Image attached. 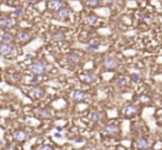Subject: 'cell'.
Returning a JSON list of instances; mask_svg holds the SVG:
<instances>
[{"label": "cell", "instance_id": "17", "mask_svg": "<svg viewBox=\"0 0 162 150\" xmlns=\"http://www.w3.org/2000/svg\"><path fill=\"white\" fill-rule=\"evenodd\" d=\"M67 61L70 63H80V57L75 53H71V55L67 56Z\"/></svg>", "mask_w": 162, "mask_h": 150}, {"label": "cell", "instance_id": "31", "mask_svg": "<svg viewBox=\"0 0 162 150\" xmlns=\"http://www.w3.org/2000/svg\"><path fill=\"white\" fill-rule=\"evenodd\" d=\"M29 82H31V83H32V82H35V83H36V82H38V79H36V78H35V80H30Z\"/></svg>", "mask_w": 162, "mask_h": 150}, {"label": "cell", "instance_id": "28", "mask_svg": "<svg viewBox=\"0 0 162 150\" xmlns=\"http://www.w3.org/2000/svg\"><path fill=\"white\" fill-rule=\"evenodd\" d=\"M140 100L142 101V102H147V101H149V97H147V96H141V98H140Z\"/></svg>", "mask_w": 162, "mask_h": 150}, {"label": "cell", "instance_id": "7", "mask_svg": "<svg viewBox=\"0 0 162 150\" xmlns=\"http://www.w3.org/2000/svg\"><path fill=\"white\" fill-rule=\"evenodd\" d=\"M30 94H31L33 98L40 99V98H42L44 94H46V92H44V90L41 87H33L30 90Z\"/></svg>", "mask_w": 162, "mask_h": 150}, {"label": "cell", "instance_id": "12", "mask_svg": "<svg viewBox=\"0 0 162 150\" xmlns=\"http://www.w3.org/2000/svg\"><path fill=\"white\" fill-rule=\"evenodd\" d=\"M35 112H36V115H37L39 118H41V119L51 118V113H50L49 111H47V110H44V109H37Z\"/></svg>", "mask_w": 162, "mask_h": 150}, {"label": "cell", "instance_id": "22", "mask_svg": "<svg viewBox=\"0 0 162 150\" xmlns=\"http://www.w3.org/2000/svg\"><path fill=\"white\" fill-rule=\"evenodd\" d=\"M99 0H87V5L91 7H97L99 5Z\"/></svg>", "mask_w": 162, "mask_h": 150}, {"label": "cell", "instance_id": "11", "mask_svg": "<svg viewBox=\"0 0 162 150\" xmlns=\"http://www.w3.org/2000/svg\"><path fill=\"white\" fill-rule=\"evenodd\" d=\"M96 79H97V77L93 74H90V72L81 76V80L83 82H86V83H92V82L96 81Z\"/></svg>", "mask_w": 162, "mask_h": 150}, {"label": "cell", "instance_id": "20", "mask_svg": "<svg viewBox=\"0 0 162 150\" xmlns=\"http://www.w3.org/2000/svg\"><path fill=\"white\" fill-rule=\"evenodd\" d=\"M11 40H12V37H11L9 33H3V35L1 36V41L5 42V44H9Z\"/></svg>", "mask_w": 162, "mask_h": 150}, {"label": "cell", "instance_id": "26", "mask_svg": "<svg viewBox=\"0 0 162 150\" xmlns=\"http://www.w3.org/2000/svg\"><path fill=\"white\" fill-rule=\"evenodd\" d=\"M13 12L16 13L17 16H21V15H22V9H21V8H17V9H15Z\"/></svg>", "mask_w": 162, "mask_h": 150}, {"label": "cell", "instance_id": "6", "mask_svg": "<svg viewBox=\"0 0 162 150\" xmlns=\"http://www.w3.org/2000/svg\"><path fill=\"white\" fill-rule=\"evenodd\" d=\"M103 132L108 136H114L119 132V127L117 125H108L103 128Z\"/></svg>", "mask_w": 162, "mask_h": 150}, {"label": "cell", "instance_id": "25", "mask_svg": "<svg viewBox=\"0 0 162 150\" xmlns=\"http://www.w3.org/2000/svg\"><path fill=\"white\" fill-rule=\"evenodd\" d=\"M38 150H53V148L48 146V144H44V146H40Z\"/></svg>", "mask_w": 162, "mask_h": 150}, {"label": "cell", "instance_id": "33", "mask_svg": "<svg viewBox=\"0 0 162 150\" xmlns=\"http://www.w3.org/2000/svg\"><path fill=\"white\" fill-rule=\"evenodd\" d=\"M2 144H3V141H2V140H0V147H1Z\"/></svg>", "mask_w": 162, "mask_h": 150}, {"label": "cell", "instance_id": "3", "mask_svg": "<svg viewBox=\"0 0 162 150\" xmlns=\"http://www.w3.org/2000/svg\"><path fill=\"white\" fill-rule=\"evenodd\" d=\"M13 138L19 141V142H22V141H26V140H28L30 136H29V133L27 131H24V130H17V131H15L13 133Z\"/></svg>", "mask_w": 162, "mask_h": 150}, {"label": "cell", "instance_id": "9", "mask_svg": "<svg viewBox=\"0 0 162 150\" xmlns=\"http://www.w3.org/2000/svg\"><path fill=\"white\" fill-rule=\"evenodd\" d=\"M136 147L140 150H145L149 148V142L144 138H139L137 141H136Z\"/></svg>", "mask_w": 162, "mask_h": 150}, {"label": "cell", "instance_id": "5", "mask_svg": "<svg viewBox=\"0 0 162 150\" xmlns=\"http://www.w3.org/2000/svg\"><path fill=\"white\" fill-rule=\"evenodd\" d=\"M12 46L10 44H5V42H2V44H0V55L1 56H8V55H10L11 52H12Z\"/></svg>", "mask_w": 162, "mask_h": 150}, {"label": "cell", "instance_id": "8", "mask_svg": "<svg viewBox=\"0 0 162 150\" xmlns=\"http://www.w3.org/2000/svg\"><path fill=\"white\" fill-rule=\"evenodd\" d=\"M71 97H72V100L79 102V101H82V100L86 99L87 98V94H84L83 91H81V90H75V91H72Z\"/></svg>", "mask_w": 162, "mask_h": 150}, {"label": "cell", "instance_id": "34", "mask_svg": "<svg viewBox=\"0 0 162 150\" xmlns=\"http://www.w3.org/2000/svg\"><path fill=\"white\" fill-rule=\"evenodd\" d=\"M9 1H12V0H9Z\"/></svg>", "mask_w": 162, "mask_h": 150}, {"label": "cell", "instance_id": "16", "mask_svg": "<svg viewBox=\"0 0 162 150\" xmlns=\"http://www.w3.org/2000/svg\"><path fill=\"white\" fill-rule=\"evenodd\" d=\"M84 21H86L87 25L94 26V25H97V22H98V18H97V16H94V15H89V16L86 17Z\"/></svg>", "mask_w": 162, "mask_h": 150}, {"label": "cell", "instance_id": "14", "mask_svg": "<svg viewBox=\"0 0 162 150\" xmlns=\"http://www.w3.org/2000/svg\"><path fill=\"white\" fill-rule=\"evenodd\" d=\"M69 15H70V10H69L68 8L63 7L62 9H60L58 11V18L60 19V20H66L69 17Z\"/></svg>", "mask_w": 162, "mask_h": 150}, {"label": "cell", "instance_id": "4", "mask_svg": "<svg viewBox=\"0 0 162 150\" xmlns=\"http://www.w3.org/2000/svg\"><path fill=\"white\" fill-rule=\"evenodd\" d=\"M49 8L51 11H59L63 8L62 0H51L49 2Z\"/></svg>", "mask_w": 162, "mask_h": 150}, {"label": "cell", "instance_id": "1", "mask_svg": "<svg viewBox=\"0 0 162 150\" xmlns=\"http://www.w3.org/2000/svg\"><path fill=\"white\" fill-rule=\"evenodd\" d=\"M29 69H30V71H31L33 75L40 76V75H44V72H46L47 66L42 61H35V63H31V66H30Z\"/></svg>", "mask_w": 162, "mask_h": 150}, {"label": "cell", "instance_id": "23", "mask_svg": "<svg viewBox=\"0 0 162 150\" xmlns=\"http://www.w3.org/2000/svg\"><path fill=\"white\" fill-rule=\"evenodd\" d=\"M140 78H141V76H140V74H137V72H133L132 75H131V79L133 80L134 82H137L140 80Z\"/></svg>", "mask_w": 162, "mask_h": 150}, {"label": "cell", "instance_id": "32", "mask_svg": "<svg viewBox=\"0 0 162 150\" xmlns=\"http://www.w3.org/2000/svg\"><path fill=\"white\" fill-rule=\"evenodd\" d=\"M57 130H59V131H62V128H60V127H57Z\"/></svg>", "mask_w": 162, "mask_h": 150}, {"label": "cell", "instance_id": "29", "mask_svg": "<svg viewBox=\"0 0 162 150\" xmlns=\"http://www.w3.org/2000/svg\"><path fill=\"white\" fill-rule=\"evenodd\" d=\"M5 150H18V149H17L15 146H9V147H7Z\"/></svg>", "mask_w": 162, "mask_h": 150}, {"label": "cell", "instance_id": "19", "mask_svg": "<svg viewBox=\"0 0 162 150\" xmlns=\"http://www.w3.org/2000/svg\"><path fill=\"white\" fill-rule=\"evenodd\" d=\"M116 86L119 88H122L125 87V85H127V78L125 77H120V78H118L117 80H116Z\"/></svg>", "mask_w": 162, "mask_h": 150}, {"label": "cell", "instance_id": "21", "mask_svg": "<svg viewBox=\"0 0 162 150\" xmlns=\"http://www.w3.org/2000/svg\"><path fill=\"white\" fill-rule=\"evenodd\" d=\"M90 119L92 120V121H98L101 119V115L99 112H92L90 115Z\"/></svg>", "mask_w": 162, "mask_h": 150}, {"label": "cell", "instance_id": "30", "mask_svg": "<svg viewBox=\"0 0 162 150\" xmlns=\"http://www.w3.org/2000/svg\"><path fill=\"white\" fill-rule=\"evenodd\" d=\"M117 1H118V0H108L109 3H114V2H117Z\"/></svg>", "mask_w": 162, "mask_h": 150}, {"label": "cell", "instance_id": "13", "mask_svg": "<svg viewBox=\"0 0 162 150\" xmlns=\"http://www.w3.org/2000/svg\"><path fill=\"white\" fill-rule=\"evenodd\" d=\"M138 112V107L134 106V105H129V106L125 107V116H133Z\"/></svg>", "mask_w": 162, "mask_h": 150}, {"label": "cell", "instance_id": "24", "mask_svg": "<svg viewBox=\"0 0 162 150\" xmlns=\"http://www.w3.org/2000/svg\"><path fill=\"white\" fill-rule=\"evenodd\" d=\"M98 49H99V46H94V44H89V46H87L88 51H96V50Z\"/></svg>", "mask_w": 162, "mask_h": 150}, {"label": "cell", "instance_id": "27", "mask_svg": "<svg viewBox=\"0 0 162 150\" xmlns=\"http://www.w3.org/2000/svg\"><path fill=\"white\" fill-rule=\"evenodd\" d=\"M53 137L58 138V139H62L63 136H62V133H59V132H55V133H53Z\"/></svg>", "mask_w": 162, "mask_h": 150}, {"label": "cell", "instance_id": "15", "mask_svg": "<svg viewBox=\"0 0 162 150\" xmlns=\"http://www.w3.org/2000/svg\"><path fill=\"white\" fill-rule=\"evenodd\" d=\"M29 39H30V35H29V32L21 31L17 35V40H18V41H21V42L28 41Z\"/></svg>", "mask_w": 162, "mask_h": 150}, {"label": "cell", "instance_id": "18", "mask_svg": "<svg viewBox=\"0 0 162 150\" xmlns=\"http://www.w3.org/2000/svg\"><path fill=\"white\" fill-rule=\"evenodd\" d=\"M64 38H66V35L62 30H57L53 33V39H56L58 41H62V40H64Z\"/></svg>", "mask_w": 162, "mask_h": 150}, {"label": "cell", "instance_id": "10", "mask_svg": "<svg viewBox=\"0 0 162 150\" xmlns=\"http://www.w3.org/2000/svg\"><path fill=\"white\" fill-rule=\"evenodd\" d=\"M13 25V20L10 17H7V16H3L0 18V26L5 27V28H9V27H12Z\"/></svg>", "mask_w": 162, "mask_h": 150}, {"label": "cell", "instance_id": "2", "mask_svg": "<svg viewBox=\"0 0 162 150\" xmlns=\"http://www.w3.org/2000/svg\"><path fill=\"white\" fill-rule=\"evenodd\" d=\"M118 65H119L118 61L116 59H113V58H105L102 60V66L106 69H109V70L116 69L118 67Z\"/></svg>", "mask_w": 162, "mask_h": 150}]
</instances>
